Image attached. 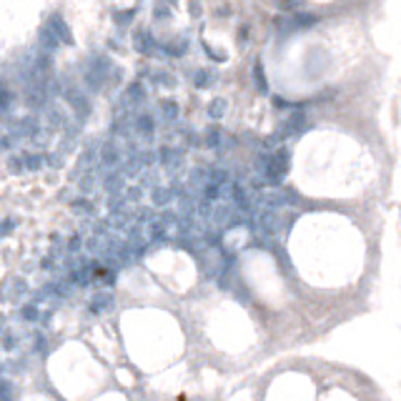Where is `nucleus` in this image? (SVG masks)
Returning <instances> with one entry per match:
<instances>
[{
	"instance_id": "nucleus-1",
	"label": "nucleus",
	"mask_w": 401,
	"mask_h": 401,
	"mask_svg": "<svg viewBox=\"0 0 401 401\" xmlns=\"http://www.w3.org/2000/svg\"><path fill=\"white\" fill-rule=\"evenodd\" d=\"M316 20H319L316 15H301V13H299V15L293 18V25H296V28H308V25H313Z\"/></svg>"
},
{
	"instance_id": "nucleus-2",
	"label": "nucleus",
	"mask_w": 401,
	"mask_h": 401,
	"mask_svg": "<svg viewBox=\"0 0 401 401\" xmlns=\"http://www.w3.org/2000/svg\"><path fill=\"white\" fill-rule=\"evenodd\" d=\"M253 76H256V85H258L261 91H266V80H264V71H261V63H256V65H253Z\"/></svg>"
},
{
	"instance_id": "nucleus-3",
	"label": "nucleus",
	"mask_w": 401,
	"mask_h": 401,
	"mask_svg": "<svg viewBox=\"0 0 401 401\" xmlns=\"http://www.w3.org/2000/svg\"><path fill=\"white\" fill-rule=\"evenodd\" d=\"M301 5H304V0H284V3H281L284 10H296V8H301Z\"/></svg>"
}]
</instances>
